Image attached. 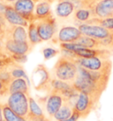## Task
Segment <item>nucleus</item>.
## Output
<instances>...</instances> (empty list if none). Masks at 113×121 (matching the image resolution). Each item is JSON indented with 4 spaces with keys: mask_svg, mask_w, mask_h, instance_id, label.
<instances>
[{
    "mask_svg": "<svg viewBox=\"0 0 113 121\" xmlns=\"http://www.w3.org/2000/svg\"><path fill=\"white\" fill-rule=\"evenodd\" d=\"M78 73V65L73 58L61 55L52 69L54 79L73 83Z\"/></svg>",
    "mask_w": 113,
    "mask_h": 121,
    "instance_id": "obj_1",
    "label": "nucleus"
},
{
    "mask_svg": "<svg viewBox=\"0 0 113 121\" xmlns=\"http://www.w3.org/2000/svg\"><path fill=\"white\" fill-rule=\"evenodd\" d=\"M52 76L44 65H37L32 73V83L35 89L49 94L51 90Z\"/></svg>",
    "mask_w": 113,
    "mask_h": 121,
    "instance_id": "obj_2",
    "label": "nucleus"
},
{
    "mask_svg": "<svg viewBox=\"0 0 113 121\" xmlns=\"http://www.w3.org/2000/svg\"><path fill=\"white\" fill-rule=\"evenodd\" d=\"M78 66L83 67L85 69L91 71H98V72H105L111 73L112 70V61L110 58L105 57H76L73 58Z\"/></svg>",
    "mask_w": 113,
    "mask_h": 121,
    "instance_id": "obj_3",
    "label": "nucleus"
},
{
    "mask_svg": "<svg viewBox=\"0 0 113 121\" xmlns=\"http://www.w3.org/2000/svg\"><path fill=\"white\" fill-rule=\"evenodd\" d=\"M29 96L28 95L16 92L10 94L6 104L13 111L20 117L27 120V117L29 111Z\"/></svg>",
    "mask_w": 113,
    "mask_h": 121,
    "instance_id": "obj_4",
    "label": "nucleus"
},
{
    "mask_svg": "<svg viewBox=\"0 0 113 121\" xmlns=\"http://www.w3.org/2000/svg\"><path fill=\"white\" fill-rule=\"evenodd\" d=\"M36 25L39 36L43 42L54 39L58 32L57 21L54 15L47 19L36 20Z\"/></svg>",
    "mask_w": 113,
    "mask_h": 121,
    "instance_id": "obj_5",
    "label": "nucleus"
},
{
    "mask_svg": "<svg viewBox=\"0 0 113 121\" xmlns=\"http://www.w3.org/2000/svg\"><path fill=\"white\" fill-rule=\"evenodd\" d=\"M99 101L85 93H79L76 101L74 103L73 110L80 115V118H87L97 106Z\"/></svg>",
    "mask_w": 113,
    "mask_h": 121,
    "instance_id": "obj_6",
    "label": "nucleus"
},
{
    "mask_svg": "<svg viewBox=\"0 0 113 121\" xmlns=\"http://www.w3.org/2000/svg\"><path fill=\"white\" fill-rule=\"evenodd\" d=\"M51 90L56 91L61 95L65 99V101L72 102L73 104L75 103L79 95V92L74 88L73 83L60 81L54 78H52L51 81Z\"/></svg>",
    "mask_w": 113,
    "mask_h": 121,
    "instance_id": "obj_7",
    "label": "nucleus"
},
{
    "mask_svg": "<svg viewBox=\"0 0 113 121\" xmlns=\"http://www.w3.org/2000/svg\"><path fill=\"white\" fill-rule=\"evenodd\" d=\"M3 43L4 50L9 57L13 55H27L33 50V46L31 45L29 41L15 42L9 39H4Z\"/></svg>",
    "mask_w": 113,
    "mask_h": 121,
    "instance_id": "obj_8",
    "label": "nucleus"
},
{
    "mask_svg": "<svg viewBox=\"0 0 113 121\" xmlns=\"http://www.w3.org/2000/svg\"><path fill=\"white\" fill-rule=\"evenodd\" d=\"M36 3L33 0H16V2L13 4L20 16L27 20L28 23L35 21V8Z\"/></svg>",
    "mask_w": 113,
    "mask_h": 121,
    "instance_id": "obj_9",
    "label": "nucleus"
},
{
    "mask_svg": "<svg viewBox=\"0 0 113 121\" xmlns=\"http://www.w3.org/2000/svg\"><path fill=\"white\" fill-rule=\"evenodd\" d=\"M82 35L81 32L78 27L73 26H63L60 28L56 39L60 43H76Z\"/></svg>",
    "mask_w": 113,
    "mask_h": 121,
    "instance_id": "obj_10",
    "label": "nucleus"
},
{
    "mask_svg": "<svg viewBox=\"0 0 113 121\" xmlns=\"http://www.w3.org/2000/svg\"><path fill=\"white\" fill-rule=\"evenodd\" d=\"M65 99L60 94L53 90H50L45 101V111L50 118H53L59 109L62 107Z\"/></svg>",
    "mask_w": 113,
    "mask_h": 121,
    "instance_id": "obj_11",
    "label": "nucleus"
},
{
    "mask_svg": "<svg viewBox=\"0 0 113 121\" xmlns=\"http://www.w3.org/2000/svg\"><path fill=\"white\" fill-rule=\"evenodd\" d=\"M77 27L83 35L92 37V38H95L97 40H102V39L106 38L110 33V31L107 30L98 25L83 23L78 25Z\"/></svg>",
    "mask_w": 113,
    "mask_h": 121,
    "instance_id": "obj_12",
    "label": "nucleus"
},
{
    "mask_svg": "<svg viewBox=\"0 0 113 121\" xmlns=\"http://www.w3.org/2000/svg\"><path fill=\"white\" fill-rule=\"evenodd\" d=\"M76 10L73 0H57L55 13L58 20H68Z\"/></svg>",
    "mask_w": 113,
    "mask_h": 121,
    "instance_id": "obj_13",
    "label": "nucleus"
},
{
    "mask_svg": "<svg viewBox=\"0 0 113 121\" xmlns=\"http://www.w3.org/2000/svg\"><path fill=\"white\" fill-rule=\"evenodd\" d=\"M4 39H9L15 42H27L28 41L27 31L26 27L22 26L7 24Z\"/></svg>",
    "mask_w": 113,
    "mask_h": 121,
    "instance_id": "obj_14",
    "label": "nucleus"
},
{
    "mask_svg": "<svg viewBox=\"0 0 113 121\" xmlns=\"http://www.w3.org/2000/svg\"><path fill=\"white\" fill-rule=\"evenodd\" d=\"M4 18L6 21L7 24L9 25H15V26H22V27H27L29 23L25 20L22 16L17 13L13 5H6Z\"/></svg>",
    "mask_w": 113,
    "mask_h": 121,
    "instance_id": "obj_15",
    "label": "nucleus"
},
{
    "mask_svg": "<svg viewBox=\"0 0 113 121\" xmlns=\"http://www.w3.org/2000/svg\"><path fill=\"white\" fill-rule=\"evenodd\" d=\"M75 57H83V58H89V57H105L110 58L112 52L105 49H88L83 48L80 51L73 52Z\"/></svg>",
    "mask_w": 113,
    "mask_h": 121,
    "instance_id": "obj_16",
    "label": "nucleus"
},
{
    "mask_svg": "<svg viewBox=\"0 0 113 121\" xmlns=\"http://www.w3.org/2000/svg\"><path fill=\"white\" fill-rule=\"evenodd\" d=\"M95 18L113 17V0H101L95 7Z\"/></svg>",
    "mask_w": 113,
    "mask_h": 121,
    "instance_id": "obj_17",
    "label": "nucleus"
},
{
    "mask_svg": "<svg viewBox=\"0 0 113 121\" xmlns=\"http://www.w3.org/2000/svg\"><path fill=\"white\" fill-rule=\"evenodd\" d=\"M9 95L16 92H20L30 95V87L28 81L25 78H18L13 79L9 85Z\"/></svg>",
    "mask_w": 113,
    "mask_h": 121,
    "instance_id": "obj_18",
    "label": "nucleus"
},
{
    "mask_svg": "<svg viewBox=\"0 0 113 121\" xmlns=\"http://www.w3.org/2000/svg\"><path fill=\"white\" fill-rule=\"evenodd\" d=\"M50 4H51L43 1V0L36 4L35 8V21L53 16Z\"/></svg>",
    "mask_w": 113,
    "mask_h": 121,
    "instance_id": "obj_19",
    "label": "nucleus"
},
{
    "mask_svg": "<svg viewBox=\"0 0 113 121\" xmlns=\"http://www.w3.org/2000/svg\"><path fill=\"white\" fill-rule=\"evenodd\" d=\"M93 18H95V13L93 10L90 9L78 8L73 14V20H74V22H76L77 26L80 24L87 23L88 20Z\"/></svg>",
    "mask_w": 113,
    "mask_h": 121,
    "instance_id": "obj_20",
    "label": "nucleus"
},
{
    "mask_svg": "<svg viewBox=\"0 0 113 121\" xmlns=\"http://www.w3.org/2000/svg\"><path fill=\"white\" fill-rule=\"evenodd\" d=\"M73 106L74 104L69 101H65L64 102L62 107L59 109V111L54 115L53 118L55 121H60V120H65L69 118L73 115Z\"/></svg>",
    "mask_w": 113,
    "mask_h": 121,
    "instance_id": "obj_21",
    "label": "nucleus"
},
{
    "mask_svg": "<svg viewBox=\"0 0 113 121\" xmlns=\"http://www.w3.org/2000/svg\"><path fill=\"white\" fill-rule=\"evenodd\" d=\"M27 35H28V41L33 47L35 45H36L37 43L43 42L39 36L38 31H37L36 21L29 23L28 27H27Z\"/></svg>",
    "mask_w": 113,
    "mask_h": 121,
    "instance_id": "obj_22",
    "label": "nucleus"
},
{
    "mask_svg": "<svg viewBox=\"0 0 113 121\" xmlns=\"http://www.w3.org/2000/svg\"><path fill=\"white\" fill-rule=\"evenodd\" d=\"M8 70L10 72L11 75L13 79H18V78H25L27 79V74L25 72L24 67L21 65V64H19L15 61H13L9 65H8Z\"/></svg>",
    "mask_w": 113,
    "mask_h": 121,
    "instance_id": "obj_23",
    "label": "nucleus"
},
{
    "mask_svg": "<svg viewBox=\"0 0 113 121\" xmlns=\"http://www.w3.org/2000/svg\"><path fill=\"white\" fill-rule=\"evenodd\" d=\"M76 43L84 46L85 48H88V49H103L99 40L87 36V35H83L80 37V39L77 41Z\"/></svg>",
    "mask_w": 113,
    "mask_h": 121,
    "instance_id": "obj_24",
    "label": "nucleus"
},
{
    "mask_svg": "<svg viewBox=\"0 0 113 121\" xmlns=\"http://www.w3.org/2000/svg\"><path fill=\"white\" fill-rule=\"evenodd\" d=\"M87 24H93L98 25L100 27L105 28L107 30L113 32V17L108 18H93L89 20Z\"/></svg>",
    "mask_w": 113,
    "mask_h": 121,
    "instance_id": "obj_25",
    "label": "nucleus"
},
{
    "mask_svg": "<svg viewBox=\"0 0 113 121\" xmlns=\"http://www.w3.org/2000/svg\"><path fill=\"white\" fill-rule=\"evenodd\" d=\"M2 112H3V118L4 121H27L25 118L20 117L18 114H16L8 104H2Z\"/></svg>",
    "mask_w": 113,
    "mask_h": 121,
    "instance_id": "obj_26",
    "label": "nucleus"
},
{
    "mask_svg": "<svg viewBox=\"0 0 113 121\" xmlns=\"http://www.w3.org/2000/svg\"><path fill=\"white\" fill-rule=\"evenodd\" d=\"M8 65H5V66H4L3 68L0 69V81L9 88V85L13 79L10 72L8 70Z\"/></svg>",
    "mask_w": 113,
    "mask_h": 121,
    "instance_id": "obj_27",
    "label": "nucleus"
},
{
    "mask_svg": "<svg viewBox=\"0 0 113 121\" xmlns=\"http://www.w3.org/2000/svg\"><path fill=\"white\" fill-rule=\"evenodd\" d=\"M103 49L108 50V51L113 52V32H110V35L102 40H99Z\"/></svg>",
    "mask_w": 113,
    "mask_h": 121,
    "instance_id": "obj_28",
    "label": "nucleus"
},
{
    "mask_svg": "<svg viewBox=\"0 0 113 121\" xmlns=\"http://www.w3.org/2000/svg\"><path fill=\"white\" fill-rule=\"evenodd\" d=\"M59 52L60 51L58 50H56V49H53V48H45V49H43V57H44L45 60H49L50 58L56 57Z\"/></svg>",
    "mask_w": 113,
    "mask_h": 121,
    "instance_id": "obj_29",
    "label": "nucleus"
},
{
    "mask_svg": "<svg viewBox=\"0 0 113 121\" xmlns=\"http://www.w3.org/2000/svg\"><path fill=\"white\" fill-rule=\"evenodd\" d=\"M7 23L4 16L0 15V40L4 42L5 37V32H6Z\"/></svg>",
    "mask_w": 113,
    "mask_h": 121,
    "instance_id": "obj_30",
    "label": "nucleus"
},
{
    "mask_svg": "<svg viewBox=\"0 0 113 121\" xmlns=\"http://www.w3.org/2000/svg\"><path fill=\"white\" fill-rule=\"evenodd\" d=\"M27 121H51L50 118L46 117L45 114L41 115H27Z\"/></svg>",
    "mask_w": 113,
    "mask_h": 121,
    "instance_id": "obj_31",
    "label": "nucleus"
},
{
    "mask_svg": "<svg viewBox=\"0 0 113 121\" xmlns=\"http://www.w3.org/2000/svg\"><path fill=\"white\" fill-rule=\"evenodd\" d=\"M27 55H13V56H11V57L17 63L23 64L27 61Z\"/></svg>",
    "mask_w": 113,
    "mask_h": 121,
    "instance_id": "obj_32",
    "label": "nucleus"
},
{
    "mask_svg": "<svg viewBox=\"0 0 113 121\" xmlns=\"http://www.w3.org/2000/svg\"><path fill=\"white\" fill-rule=\"evenodd\" d=\"M13 61V59L11 57H5V58H0V69L3 68L4 66H5V65H10Z\"/></svg>",
    "mask_w": 113,
    "mask_h": 121,
    "instance_id": "obj_33",
    "label": "nucleus"
},
{
    "mask_svg": "<svg viewBox=\"0 0 113 121\" xmlns=\"http://www.w3.org/2000/svg\"><path fill=\"white\" fill-rule=\"evenodd\" d=\"M0 95L2 96H5L7 95H9V90H8V87L0 81Z\"/></svg>",
    "mask_w": 113,
    "mask_h": 121,
    "instance_id": "obj_34",
    "label": "nucleus"
},
{
    "mask_svg": "<svg viewBox=\"0 0 113 121\" xmlns=\"http://www.w3.org/2000/svg\"><path fill=\"white\" fill-rule=\"evenodd\" d=\"M80 118V115L77 113L76 111L73 110V115L71 116L69 118H67V119H65V120H60V121H78L79 119Z\"/></svg>",
    "mask_w": 113,
    "mask_h": 121,
    "instance_id": "obj_35",
    "label": "nucleus"
},
{
    "mask_svg": "<svg viewBox=\"0 0 113 121\" xmlns=\"http://www.w3.org/2000/svg\"><path fill=\"white\" fill-rule=\"evenodd\" d=\"M0 2L4 4L5 5H13L16 2V0H0Z\"/></svg>",
    "mask_w": 113,
    "mask_h": 121,
    "instance_id": "obj_36",
    "label": "nucleus"
},
{
    "mask_svg": "<svg viewBox=\"0 0 113 121\" xmlns=\"http://www.w3.org/2000/svg\"><path fill=\"white\" fill-rule=\"evenodd\" d=\"M5 4H3L2 2H0V15L4 16V10H5Z\"/></svg>",
    "mask_w": 113,
    "mask_h": 121,
    "instance_id": "obj_37",
    "label": "nucleus"
},
{
    "mask_svg": "<svg viewBox=\"0 0 113 121\" xmlns=\"http://www.w3.org/2000/svg\"><path fill=\"white\" fill-rule=\"evenodd\" d=\"M9 56L5 53L4 51H0V58H5V57H8Z\"/></svg>",
    "mask_w": 113,
    "mask_h": 121,
    "instance_id": "obj_38",
    "label": "nucleus"
},
{
    "mask_svg": "<svg viewBox=\"0 0 113 121\" xmlns=\"http://www.w3.org/2000/svg\"><path fill=\"white\" fill-rule=\"evenodd\" d=\"M3 112H2V104H0V121H3Z\"/></svg>",
    "mask_w": 113,
    "mask_h": 121,
    "instance_id": "obj_39",
    "label": "nucleus"
},
{
    "mask_svg": "<svg viewBox=\"0 0 113 121\" xmlns=\"http://www.w3.org/2000/svg\"><path fill=\"white\" fill-rule=\"evenodd\" d=\"M0 51H4V43L1 40H0Z\"/></svg>",
    "mask_w": 113,
    "mask_h": 121,
    "instance_id": "obj_40",
    "label": "nucleus"
},
{
    "mask_svg": "<svg viewBox=\"0 0 113 121\" xmlns=\"http://www.w3.org/2000/svg\"><path fill=\"white\" fill-rule=\"evenodd\" d=\"M43 1H45V2H48V3H50V4H52L55 0H43Z\"/></svg>",
    "mask_w": 113,
    "mask_h": 121,
    "instance_id": "obj_41",
    "label": "nucleus"
},
{
    "mask_svg": "<svg viewBox=\"0 0 113 121\" xmlns=\"http://www.w3.org/2000/svg\"><path fill=\"white\" fill-rule=\"evenodd\" d=\"M33 1H35V3H39V2H40V1H42V0H33Z\"/></svg>",
    "mask_w": 113,
    "mask_h": 121,
    "instance_id": "obj_42",
    "label": "nucleus"
},
{
    "mask_svg": "<svg viewBox=\"0 0 113 121\" xmlns=\"http://www.w3.org/2000/svg\"><path fill=\"white\" fill-rule=\"evenodd\" d=\"M73 1H80V0H73Z\"/></svg>",
    "mask_w": 113,
    "mask_h": 121,
    "instance_id": "obj_43",
    "label": "nucleus"
},
{
    "mask_svg": "<svg viewBox=\"0 0 113 121\" xmlns=\"http://www.w3.org/2000/svg\"><path fill=\"white\" fill-rule=\"evenodd\" d=\"M1 97H2V95H0V98H1Z\"/></svg>",
    "mask_w": 113,
    "mask_h": 121,
    "instance_id": "obj_44",
    "label": "nucleus"
},
{
    "mask_svg": "<svg viewBox=\"0 0 113 121\" xmlns=\"http://www.w3.org/2000/svg\"><path fill=\"white\" fill-rule=\"evenodd\" d=\"M3 121H4V120H3Z\"/></svg>",
    "mask_w": 113,
    "mask_h": 121,
    "instance_id": "obj_45",
    "label": "nucleus"
}]
</instances>
